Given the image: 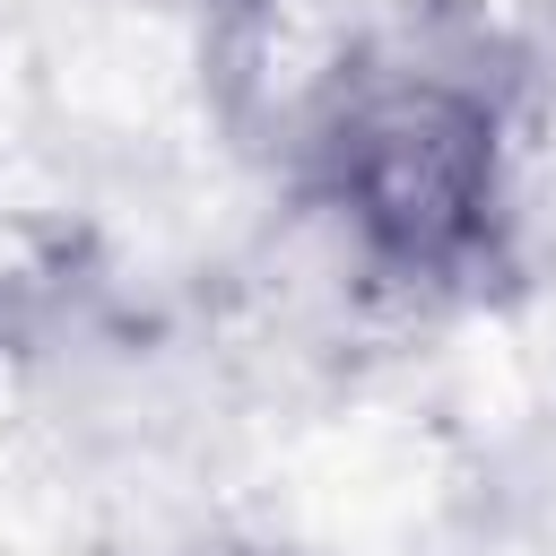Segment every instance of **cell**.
<instances>
[{"mask_svg": "<svg viewBox=\"0 0 556 556\" xmlns=\"http://www.w3.org/2000/svg\"><path fill=\"white\" fill-rule=\"evenodd\" d=\"M374 52H382V26L356 0H200L191 9V70H200L208 130L287 182L330 130V113L356 96Z\"/></svg>", "mask_w": 556, "mask_h": 556, "instance_id": "obj_2", "label": "cell"}, {"mask_svg": "<svg viewBox=\"0 0 556 556\" xmlns=\"http://www.w3.org/2000/svg\"><path fill=\"white\" fill-rule=\"evenodd\" d=\"M139 9H174V17L191 26V9H200V0H139Z\"/></svg>", "mask_w": 556, "mask_h": 556, "instance_id": "obj_4", "label": "cell"}, {"mask_svg": "<svg viewBox=\"0 0 556 556\" xmlns=\"http://www.w3.org/2000/svg\"><path fill=\"white\" fill-rule=\"evenodd\" d=\"M295 191L356 278L391 295H478L504 278L521 226V96L382 35L295 165Z\"/></svg>", "mask_w": 556, "mask_h": 556, "instance_id": "obj_1", "label": "cell"}, {"mask_svg": "<svg viewBox=\"0 0 556 556\" xmlns=\"http://www.w3.org/2000/svg\"><path fill=\"white\" fill-rule=\"evenodd\" d=\"M382 35L521 96V78L556 52V0H400V26Z\"/></svg>", "mask_w": 556, "mask_h": 556, "instance_id": "obj_3", "label": "cell"}]
</instances>
